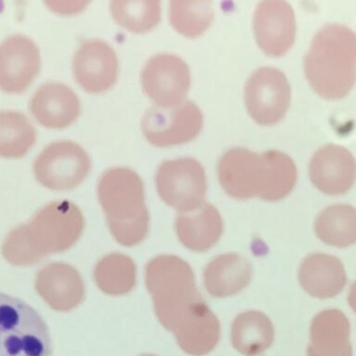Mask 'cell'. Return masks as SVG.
<instances>
[{
    "label": "cell",
    "instance_id": "ba28073f",
    "mask_svg": "<svg viewBox=\"0 0 356 356\" xmlns=\"http://www.w3.org/2000/svg\"><path fill=\"white\" fill-rule=\"evenodd\" d=\"M288 78L274 67H261L248 78L245 102L250 115L261 125L277 124L285 116L291 103Z\"/></svg>",
    "mask_w": 356,
    "mask_h": 356
},
{
    "label": "cell",
    "instance_id": "3957f363",
    "mask_svg": "<svg viewBox=\"0 0 356 356\" xmlns=\"http://www.w3.org/2000/svg\"><path fill=\"white\" fill-rule=\"evenodd\" d=\"M146 284L159 320L172 332L188 321L205 302L191 266L177 256L152 259L147 264Z\"/></svg>",
    "mask_w": 356,
    "mask_h": 356
},
{
    "label": "cell",
    "instance_id": "ac0fdd59",
    "mask_svg": "<svg viewBox=\"0 0 356 356\" xmlns=\"http://www.w3.org/2000/svg\"><path fill=\"white\" fill-rule=\"evenodd\" d=\"M222 228V217L210 203L181 213L175 220L178 238L184 246L193 252H203L211 249L221 238Z\"/></svg>",
    "mask_w": 356,
    "mask_h": 356
},
{
    "label": "cell",
    "instance_id": "484cf974",
    "mask_svg": "<svg viewBox=\"0 0 356 356\" xmlns=\"http://www.w3.org/2000/svg\"><path fill=\"white\" fill-rule=\"evenodd\" d=\"M111 11L117 24L130 32H147L161 19L160 1H113Z\"/></svg>",
    "mask_w": 356,
    "mask_h": 356
},
{
    "label": "cell",
    "instance_id": "7402d4cb",
    "mask_svg": "<svg viewBox=\"0 0 356 356\" xmlns=\"http://www.w3.org/2000/svg\"><path fill=\"white\" fill-rule=\"evenodd\" d=\"M274 325L269 317L259 311L239 314L232 325L233 347L245 356H258L274 341Z\"/></svg>",
    "mask_w": 356,
    "mask_h": 356
},
{
    "label": "cell",
    "instance_id": "603a6c76",
    "mask_svg": "<svg viewBox=\"0 0 356 356\" xmlns=\"http://www.w3.org/2000/svg\"><path fill=\"white\" fill-rule=\"evenodd\" d=\"M314 230L324 243L337 248L352 246L356 241V211L353 206H328L316 217Z\"/></svg>",
    "mask_w": 356,
    "mask_h": 356
},
{
    "label": "cell",
    "instance_id": "6da1fadb",
    "mask_svg": "<svg viewBox=\"0 0 356 356\" xmlns=\"http://www.w3.org/2000/svg\"><path fill=\"white\" fill-rule=\"evenodd\" d=\"M218 177L222 188L234 199L260 197L278 202L294 188L297 167L280 150L258 154L244 147H233L220 158Z\"/></svg>",
    "mask_w": 356,
    "mask_h": 356
},
{
    "label": "cell",
    "instance_id": "2e32d148",
    "mask_svg": "<svg viewBox=\"0 0 356 356\" xmlns=\"http://www.w3.org/2000/svg\"><path fill=\"white\" fill-rule=\"evenodd\" d=\"M349 319L338 309L317 314L310 327L308 356H353Z\"/></svg>",
    "mask_w": 356,
    "mask_h": 356
},
{
    "label": "cell",
    "instance_id": "d4e9b609",
    "mask_svg": "<svg viewBox=\"0 0 356 356\" xmlns=\"http://www.w3.org/2000/svg\"><path fill=\"white\" fill-rule=\"evenodd\" d=\"M170 22L177 32L188 38L204 33L213 19L211 1H171Z\"/></svg>",
    "mask_w": 356,
    "mask_h": 356
},
{
    "label": "cell",
    "instance_id": "cb8c5ba5",
    "mask_svg": "<svg viewBox=\"0 0 356 356\" xmlns=\"http://www.w3.org/2000/svg\"><path fill=\"white\" fill-rule=\"evenodd\" d=\"M36 131L24 113L0 111V156L19 158L35 145Z\"/></svg>",
    "mask_w": 356,
    "mask_h": 356
},
{
    "label": "cell",
    "instance_id": "30bf717a",
    "mask_svg": "<svg viewBox=\"0 0 356 356\" xmlns=\"http://www.w3.org/2000/svg\"><path fill=\"white\" fill-rule=\"evenodd\" d=\"M141 78L145 93L156 106L163 108L183 103L191 82L188 64L168 53L150 58L145 64Z\"/></svg>",
    "mask_w": 356,
    "mask_h": 356
},
{
    "label": "cell",
    "instance_id": "5b68a950",
    "mask_svg": "<svg viewBox=\"0 0 356 356\" xmlns=\"http://www.w3.org/2000/svg\"><path fill=\"white\" fill-rule=\"evenodd\" d=\"M43 317L18 299L0 292V356H51Z\"/></svg>",
    "mask_w": 356,
    "mask_h": 356
},
{
    "label": "cell",
    "instance_id": "9c48e42d",
    "mask_svg": "<svg viewBox=\"0 0 356 356\" xmlns=\"http://www.w3.org/2000/svg\"><path fill=\"white\" fill-rule=\"evenodd\" d=\"M202 124L200 108L194 102L186 100L171 108L152 106L144 114L142 131L150 144L170 147L197 138Z\"/></svg>",
    "mask_w": 356,
    "mask_h": 356
},
{
    "label": "cell",
    "instance_id": "277c9868",
    "mask_svg": "<svg viewBox=\"0 0 356 356\" xmlns=\"http://www.w3.org/2000/svg\"><path fill=\"white\" fill-rule=\"evenodd\" d=\"M97 191L115 238L120 230H127L124 246L143 241L149 228V211L139 175L124 167L108 169L100 177Z\"/></svg>",
    "mask_w": 356,
    "mask_h": 356
},
{
    "label": "cell",
    "instance_id": "7a4b0ae2",
    "mask_svg": "<svg viewBox=\"0 0 356 356\" xmlns=\"http://www.w3.org/2000/svg\"><path fill=\"white\" fill-rule=\"evenodd\" d=\"M356 38L349 27L328 24L314 35L305 58L306 78L319 96L341 99L355 82Z\"/></svg>",
    "mask_w": 356,
    "mask_h": 356
},
{
    "label": "cell",
    "instance_id": "44dd1931",
    "mask_svg": "<svg viewBox=\"0 0 356 356\" xmlns=\"http://www.w3.org/2000/svg\"><path fill=\"white\" fill-rule=\"evenodd\" d=\"M174 333L184 352L193 356H203L210 353L218 344L220 322L205 302Z\"/></svg>",
    "mask_w": 356,
    "mask_h": 356
},
{
    "label": "cell",
    "instance_id": "52a82bcc",
    "mask_svg": "<svg viewBox=\"0 0 356 356\" xmlns=\"http://www.w3.org/2000/svg\"><path fill=\"white\" fill-rule=\"evenodd\" d=\"M90 167L88 152L71 140L52 142L33 161L36 179L54 191L75 188L85 179Z\"/></svg>",
    "mask_w": 356,
    "mask_h": 356
},
{
    "label": "cell",
    "instance_id": "4fadbf2b",
    "mask_svg": "<svg viewBox=\"0 0 356 356\" xmlns=\"http://www.w3.org/2000/svg\"><path fill=\"white\" fill-rule=\"evenodd\" d=\"M254 33L259 47L266 54H285L296 35L293 8L286 1L259 3L254 13Z\"/></svg>",
    "mask_w": 356,
    "mask_h": 356
},
{
    "label": "cell",
    "instance_id": "4316f807",
    "mask_svg": "<svg viewBox=\"0 0 356 356\" xmlns=\"http://www.w3.org/2000/svg\"><path fill=\"white\" fill-rule=\"evenodd\" d=\"M141 356H156V355H141Z\"/></svg>",
    "mask_w": 356,
    "mask_h": 356
},
{
    "label": "cell",
    "instance_id": "ffe728a7",
    "mask_svg": "<svg viewBox=\"0 0 356 356\" xmlns=\"http://www.w3.org/2000/svg\"><path fill=\"white\" fill-rule=\"evenodd\" d=\"M36 291L50 307L57 309L60 289L65 310L79 305L83 297V284L76 270L68 264H51L42 269L35 281Z\"/></svg>",
    "mask_w": 356,
    "mask_h": 356
},
{
    "label": "cell",
    "instance_id": "9a60e30c",
    "mask_svg": "<svg viewBox=\"0 0 356 356\" xmlns=\"http://www.w3.org/2000/svg\"><path fill=\"white\" fill-rule=\"evenodd\" d=\"M33 115L44 127L60 129L72 124L81 113L77 94L61 83H44L33 95L30 102Z\"/></svg>",
    "mask_w": 356,
    "mask_h": 356
},
{
    "label": "cell",
    "instance_id": "8fae6325",
    "mask_svg": "<svg viewBox=\"0 0 356 356\" xmlns=\"http://www.w3.org/2000/svg\"><path fill=\"white\" fill-rule=\"evenodd\" d=\"M41 66L40 52L32 39L21 33L0 43V88L21 93L32 83Z\"/></svg>",
    "mask_w": 356,
    "mask_h": 356
},
{
    "label": "cell",
    "instance_id": "7c38bea8",
    "mask_svg": "<svg viewBox=\"0 0 356 356\" xmlns=\"http://www.w3.org/2000/svg\"><path fill=\"white\" fill-rule=\"evenodd\" d=\"M72 69L75 79L89 93L108 90L118 77L119 61L115 50L100 39H88L75 52Z\"/></svg>",
    "mask_w": 356,
    "mask_h": 356
},
{
    "label": "cell",
    "instance_id": "8992f818",
    "mask_svg": "<svg viewBox=\"0 0 356 356\" xmlns=\"http://www.w3.org/2000/svg\"><path fill=\"white\" fill-rule=\"evenodd\" d=\"M156 185L161 199L175 210L188 213L205 203V170L193 158L163 161L156 175Z\"/></svg>",
    "mask_w": 356,
    "mask_h": 356
},
{
    "label": "cell",
    "instance_id": "5bb4252c",
    "mask_svg": "<svg viewBox=\"0 0 356 356\" xmlns=\"http://www.w3.org/2000/svg\"><path fill=\"white\" fill-rule=\"evenodd\" d=\"M309 175L314 186L327 195L349 191L355 180V160L350 150L339 145L320 147L309 164Z\"/></svg>",
    "mask_w": 356,
    "mask_h": 356
},
{
    "label": "cell",
    "instance_id": "e0dca14e",
    "mask_svg": "<svg viewBox=\"0 0 356 356\" xmlns=\"http://www.w3.org/2000/svg\"><path fill=\"white\" fill-rule=\"evenodd\" d=\"M300 286L312 297L330 299L343 291L347 282L343 264L335 256L325 253L308 255L300 264Z\"/></svg>",
    "mask_w": 356,
    "mask_h": 356
},
{
    "label": "cell",
    "instance_id": "d6986e66",
    "mask_svg": "<svg viewBox=\"0 0 356 356\" xmlns=\"http://www.w3.org/2000/svg\"><path fill=\"white\" fill-rule=\"evenodd\" d=\"M252 267L236 253L216 256L205 267L203 280L209 294L216 298L233 296L246 288L252 280Z\"/></svg>",
    "mask_w": 356,
    "mask_h": 356
}]
</instances>
